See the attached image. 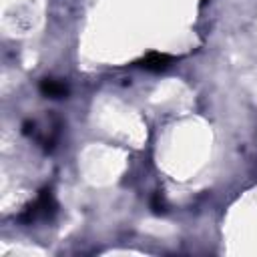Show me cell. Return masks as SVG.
Masks as SVG:
<instances>
[{"label":"cell","instance_id":"4","mask_svg":"<svg viewBox=\"0 0 257 257\" xmlns=\"http://www.w3.org/2000/svg\"><path fill=\"white\" fill-rule=\"evenodd\" d=\"M151 209H153V213H157V215H161V213L167 211V203H165V199H163L161 193H155V195H153V199H151Z\"/></svg>","mask_w":257,"mask_h":257},{"label":"cell","instance_id":"2","mask_svg":"<svg viewBox=\"0 0 257 257\" xmlns=\"http://www.w3.org/2000/svg\"><path fill=\"white\" fill-rule=\"evenodd\" d=\"M173 62V56L165 54V52H149L145 54L137 64L143 66L145 70H151V72H161L165 68H169Z\"/></svg>","mask_w":257,"mask_h":257},{"label":"cell","instance_id":"1","mask_svg":"<svg viewBox=\"0 0 257 257\" xmlns=\"http://www.w3.org/2000/svg\"><path fill=\"white\" fill-rule=\"evenodd\" d=\"M54 211H56V201H54V197H52V191H50V189H44V191H40V195L36 197V201L30 203V205L24 209V213L20 215V221L32 223V221H36V219H46V217H50Z\"/></svg>","mask_w":257,"mask_h":257},{"label":"cell","instance_id":"3","mask_svg":"<svg viewBox=\"0 0 257 257\" xmlns=\"http://www.w3.org/2000/svg\"><path fill=\"white\" fill-rule=\"evenodd\" d=\"M38 88H40L42 96H46V98H66V94H68V86L56 78H42Z\"/></svg>","mask_w":257,"mask_h":257}]
</instances>
